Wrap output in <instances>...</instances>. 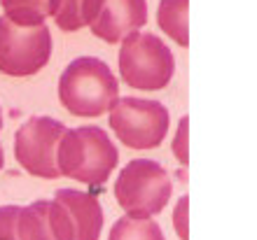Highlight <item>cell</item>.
Listing matches in <instances>:
<instances>
[{
	"mask_svg": "<svg viewBox=\"0 0 257 240\" xmlns=\"http://www.w3.org/2000/svg\"><path fill=\"white\" fill-rule=\"evenodd\" d=\"M5 17L19 26H38L45 24L54 12V0H0Z\"/></svg>",
	"mask_w": 257,
	"mask_h": 240,
	"instance_id": "7c38bea8",
	"label": "cell"
},
{
	"mask_svg": "<svg viewBox=\"0 0 257 240\" xmlns=\"http://www.w3.org/2000/svg\"><path fill=\"white\" fill-rule=\"evenodd\" d=\"M108 240H164L162 226L150 217H122L110 228Z\"/></svg>",
	"mask_w": 257,
	"mask_h": 240,
	"instance_id": "4fadbf2b",
	"label": "cell"
},
{
	"mask_svg": "<svg viewBox=\"0 0 257 240\" xmlns=\"http://www.w3.org/2000/svg\"><path fill=\"white\" fill-rule=\"evenodd\" d=\"M63 131L66 126L52 117H33L21 124L14 138V154L21 168L42 180L61 177L56 166V149Z\"/></svg>",
	"mask_w": 257,
	"mask_h": 240,
	"instance_id": "52a82bcc",
	"label": "cell"
},
{
	"mask_svg": "<svg viewBox=\"0 0 257 240\" xmlns=\"http://www.w3.org/2000/svg\"><path fill=\"white\" fill-rule=\"evenodd\" d=\"M19 240H73L63 207L56 200H35L17 217Z\"/></svg>",
	"mask_w": 257,
	"mask_h": 240,
	"instance_id": "9c48e42d",
	"label": "cell"
},
{
	"mask_svg": "<svg viewBox=\"0 0 257 240\" xmlns=\"http://www.w3.org/2000/svg\"><path fill=\"white\" fill-rule=\"evenodd\" d=\"M119 98V84L108 63L94 56H80L63 70L59 100L75 117H101Z\"/></svg>",
	"mask_w": 257,
	"mask_h": 240,
	"instance_id": "7a4b0ae2",
	"label": "cell"
},
{
	"mask_svg": "<svg viewBox=\"0 0 257 240\" xmlns=\"http://www.w3.org/2000/svg\"><path fill=\"white\" fill-rule=\"evenodd\" d=\"M117 161V147L98 126H80L70 131L66 128L56 149L59 173L91 187H101L108 182Z\"/></svg>",
	"mask_w": 257,
	"mask_h": 240,
	"instance_id": "6da1fadb",
	"label": "cell"
},
{
	"mask_svg": "<svg viewBox=\"0 0 257 240\" xmlns=\"http://www.w3.org/2000/svg\"><path fill=\"white\" fill-rule=\"evenodd\" d=\"M0 128H3V117H0Z\"/></svg>",
	"mask_w": 257,
	"mask_h": 240,
	"instance_id": "d6986e66",
	"label": "cell"
},
{
	"mask_svg": "<svg viewBox=\"0 0 257 240\" xmlns=\"http://www.w3.org/2000/svg\"><path fill=\"white\" fill-rule=\"evenodd\" d=\"M187 124H190V119L185 117V119L180 121V126H178V135H176V154H178V159L183 161V163H187V152H185V138H187Z\"/></svg>",
	"mask_w": 257,
	"mask_h": 240,
	"instance_id": "2e32d148",
	"label": "cell"
},
{
	"mask_svg": "<svg viewBox=\"0 0 257 240\" xmlns=\"http://www.w3.org/2000/svg\"><path fill=\"white\" fill-rule=\"evenodd\" d=\"M173 182L157 161L134 159L128 161L115 182V198L128 217H155L166 207Z\"/></svg>",
	"mask_w": 257,
	"mask_h": 240,
	"instance_id": "277c9868",
	"label": "cell"
},
{
	"mask_svg": "<svg viewBox=\"0 0 257 240\" xmlns=\"http://www.w3.org/2000/svg\"><path fill=\"white\" fill-rule=\"evenodd\" d=\"M21 205H3L0 207V240H19L17 233V217Z\"/></svg>",
	"mask_w": 257,
	"mask_h": 240,
	"instance_id": "9a60e30c",
	"label": "cell"
},
{
	"mask_svg": "<svg viewBox=\"0 0 257 240\" xmlns=\"http://www.w3.org/2000/svg\"><path fill=\"white\" fill-rule=\"evenodd\" d=\"M119 42V73L126 87L157 91L169 84L176 70V59L162 38L131 31Z\"/></svg>",
	"mask_w": 257,
	"mask_h": 240,
	"instance_id": "3957f363",
	"label": "cell"
},
{
	"mask_svg": "<svg viewBox=\"0 0 257 240\" xmlns=\"http://www.w3.org/2000/svg\"><path fill=\"white\" fill-rule=\"evenodd\" d=\"M96 0H54V17L56 26L68 33H75L80 28L87 26L89 12L94 7Z\"/></svg>",
	"mask_w": 257,
	"mask_h": 240,
	"instance_id": "5bb4252c",
	"label": "cell"
},
{
	"mask_svg": "<svg viewBox=\"0 0 257 240\" xmlns=\"http://www.w3.org/2000/svg\"><path fill=\"white\" fill-rule=\"evenodd\" d=\"M54 200L63 207L73 240H98L103 231V207L96 196L75 189H59Z\"/></svg>",
	"mask_w": 257,
	"mask_h": 240,
	"instance_id": "30bf717a",
	"label": "cell"
},
{
	"mask_svg": "<svg viewBox=\"0 0 257 240\" xmlns=\"http://www.w3.org/2000/svg\"><path fill=\"white\" fill-rule=\"evenodd\" d=\"M187 5L190 0H162L159 3V12H157V21L162 31L169 38L187 47L190 45V35H187Z\"/></svg>",
	"mask_w": 257,
	"mask_h": 240,
	"instance_id": "8fae6325",
	"label": "cell"
},
{
	"mask_svg": "<svg viewBox=\"0 0 257 240\" xmlns=\"http://www.w3.org/2000/svg\"><path fill=\"white\" fill-rule=\"evenodd\" d=\"M52 56V33L45 24L19 26L0 17V73L31 77L40 73Z\"/></svg>",
	"mask_w": 257,
	"mask_h": 240,
	"instance_id": "5b68a950",
	"label": "cell"
},
{
	"mask_svg": "<svg viewBox=\"0 0 257 240\" xmlns=\"http://www.w3.org/2000/svg\"><path fill=\"white\" fill-rule=\"evenodd\" d=\"M145 21H148L145 0H96L89 12L87 26L96 38L115 45L131 31L145 26Z\"/></svg>",
	"mask_w": 257,
	"mask_h": 240,
	"instance_id": "ba28073f",
	"label": "cell"
},
{
	"mask_svg": "<svg viewBox=\"0 0 257 240\" xmlns=\"http://www.w3.org/2000/svg\"><path fill=\"white\" fill-rule=\"evenodd\" d=\"M185 212H187V198H183L176 207V228L178 235L183 240H187V226H185Z\"/></svg>",
	"mask_w": 257,
	"mask_h": 240,
	"instance_id": "e0dca14e",
	"label": "cell"
},
{
	"mask_svg": "<svg viewBox=\"0 0 257 240\" xmlns=\"http://www.w3.org/2000/svg\"><path fill=\"white\" fill-rule=\"evenodd\" d=\"M3 163H5V154H3V147H0V170H3Z\"/></svg>",
	"mask_w": 257,
	"mask_h": 240,
	"instance_id": "ac0fdd59",
	"label": "cell"
},
{
	"mask_svg": "<svg viewBox=\"0 0 257 240\" xmlns=\"http://www.w3.org/2000/svg\"><path fill=\"white\" fill-rule=\"evenodd\" d=\"M110 128L131 149H155L169 133V110L159 100L117 98L110 107Z\"/></svg>",
	"mask_w": 257,
	"mask_h": 240,
	"instance_id": "8992f818",
	"label": "cell"
}]
</instances>
